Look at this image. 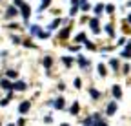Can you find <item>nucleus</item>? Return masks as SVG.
<instances>
[{"label":"nucleus","instance_id":"f3484780","mask_svg":"<svg viewBox=\"0 0 131 126\" xmlns=\"http://www.w3.org/2000/svg\"><path fill=\"white\" fill-rule=\"evenodd\" d=\"M62 126H68V124H62Z\"/></svg>","mask_w":131,"mask_h":126},{"label":"nucleus","instance_id":"9d476101","mask_svg":"<svg viewBox=\"0 0 131 126\" xmlns=\"http://www.w3.org/2000/svg\"><path fill=\"white\" fill-rule=\"evenodd\" d=\"M2 88H11V82L9 81H2Z\"/></svg>","mask_w":131,"mask_h":126},{"label":"nucleus","instance_id":"20e7f679","mask_svg":"<svg viewBox=\"0 0 131 126\" xmlns=\"http://www.w3.org/2000/svg\"><path fill=\"white\" fill-rule=\"evenodd\" d=\"M22 15H24V18H27V17H29V6H27V4H24V6H22Z\"/></svg>","mask_w":131,"mask_h":126},{"label":"nucleus","instance_id":"4468645a","mask_svg":"<svg viewBox=\"0 0 131 126\" xmlns=\"http://www.w3.org/2000/svg\"><path fill=\"white\" fill-rule=\"evenodd\" d=\"M82 9H84V11H88V9H89V4H86V2H82Z\"/></svg>","mask_w":131,"mask_h":126},{"label":"nucleus","instance_id":"1a4fd4ad","mask_svg":"<svg viewBox=\"0 0 131 126\" xmlns=\"http://www.w3.org/2000/svg\"><path fill=\"white\" fill-rule=\"evenodd\" d=\"M7 15H9V17H13V15H16V9H15V7H9V9H7Z\"/></svg>","mask_w":131,"mask_h":126},{"label":"nucleus","instance_id":"423d86ee","mask_svg":"<svg viewBox=\"0 0 131 126\" xmlns=\"http://www.w3.org/2000/svg\"><path fill=\"white\" fill-rule=\"evenodd\" d=\"M71 113H73V115H77V113H78V104H77V102L71 106Z\"/></svg>","mask_w":131,"mask_h":126},{"label":"nucleus","instance_id":"ddd939ff","mask_svg":"<svg viewBox=\"0 0 131 126\" xmlns=\"http://www.w3.org/2000/svg\"><path fill=\"white\" fill-rule=\"evenodd\" d=\"M102 7H104V6H100V4H98V6L95 7V11H96V13H102Z\"/></svg>","mask_w":131,"mask_h":126},{"label":"nucleus","instance_id":"f257e3e1","mask_svg":"<svg viewBox=\"0 0 131 126\" xmlns=\"http://www.w3.org/2000/svg\"><path fill=\"white\" fill-rule=\"evenodd\" d=\"M115 112H117V104H115V102H111V104L107 106V115H113Z\"/></svg>","mask_w":131,"mask_h":126},{"label":"nucleus","instance_id":"a211bd4d","mask_svg":"<svg viewBox=\"0 0 131 126\" xmlns=\"http://www.w3.org/2000/svg\"><path fill=\"white\" fill-rule=\"evenodd\" d=\"M129 22H131V17H129Z\"/></svg>","mask_w":131,"mask_h":126},{"label":"nucleus","instance_id":"dca6fc26","mask_svg":"<svg viewBox=\"0 0 131 126\" xmlns=\"http://www.w3.org/2000/svg\"><path fill=\"white\" fill-rule=\"evenodd\" d=\"M64 62H66V64H68V66H71V59H68V57H64Z\"/></svg>","mask_w":131,"mask_h":126},{"label":"nucleus","instance_id":"f03ea898","mask_svg":"<svg viewBox=\"0 0 131 126\" xmlns=\"http://www.w3.org/2000/svg\"><path fill=\"white\" fill-rule=\"evenodd\" d=\"M27 110H29V102H22L20 108H18V112H20V113H26Z\"/></svg>","mask_w":131,"mask_h":126},{"label":"nucleus","instance_id":"0eeeda50","mask_svg":"<svg viewBox=\"0 0 131 126\" xmlns=\"http://www.w3.org/2000/svg\"><path fill=\"white\" fill-rule=\"evenodd\" d=\"M89 93H91V97H93V99H98V97H100V93H98L96 90H91Z\"/></svg>","mask_w":131,"mask_h":126},{"label":"nucleus","instance_id":"2eb2a0df","mask_svg":"<svg viewBox=\"0 0 131 126\" xmlns=\"http://www.w3.org/2000/svg\"><path fill=\"white\" fill-rule=\"evenodd\" d=\"M111 66H113L115 70H117V68H118V62H117V60H111Z\"/></svg>","mask_w":131,"mask_h":126},{"label":"nucleus","instance_id":"f8f14e48","mask_svg":"<svg viewBox=\"0 0 131 126\" xmlns=\"http://www.w3.org/2000/svg\"><path fill=\"white\" fill-rule=\"evenodd\" d=\"M44 64H46V68H49V66H51V59H49V57H47V59L44 60Z\"/></svg>","mask_w":131,"mask_h":126},{"label":"nucleus","instance_id":"9b49d317","mask_svg":"<svg viewBox=\"0 0 131 126\" xmlns=\"http://www.w3.org/2000/svg\"><path fill=\"white\" fill-rule=\"evenodd\" d=\"M47 4H49V0H42V6H40V9H46V7H47Z\"/></svg>","mask_w":131,"mask_h":126},{"label":"nucleus","instance_id":"39448f33","mask_svg":"<svg viewBox=\"0 0 131 126\" xmlns=\"http://www.w3.org/2000/svg\"><path fill=\"white\" fill-rule=\"evenodd\" d=\"M55 108H57V110H62V108H64V99H62V97H60V99H57Z\"/></svg>","mask_w":131,"mask_h":126},{"label":"nucleus","instance_id":"6e6552de","mask_svg":"<svg viewBox=\"0 0 131 126\" xmlns=\"http://www.w3.org/2000/svg\"><path fill=\"white\" fill-rule=\"evenodd\" d=\"M15 88H16V90H24V88H26V84H24V82H16V84H15Z\"/></svg>","mask_w":131,"mask_h":126},{"label":"nucleus","instance_id":"7ed1b4c3","mask_svg":"<svg viewBox=\"0 0 131 126\" xmlns=\"http://www.w3.org/2000/svg\"><path fill=\"white\" fill-rule=\"evenodd\" d=\"M113 93H115V97H117V99H120V97H122V91H120V88H118V86H113Z\"/></svg>","mask_w":131,"mask_h":126}]
</instances>
